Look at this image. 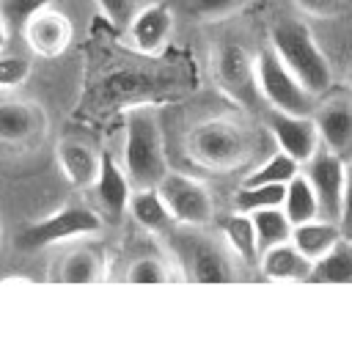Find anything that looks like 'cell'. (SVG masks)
Here are the masks:
<instances>
[{"mask_svg":"<svg viewBox=\"0 0 352 352\" xmlns=\"http://www.w3.org/2000/svg\"><path fill=\"white\" fill-rule=\"evenodd\" d=\"M182 242H184L182 258H184V267L190 272V280H198V283H231L236 278V272L231 270L226 253L220 248H214L209 239L187 234Z\"/></svg>","mask_w":352,"mask_h":352,"instance_id":"cell-10","label":"cell"},{"mask_svg":"<svg viewBox=\"0 0 352 352\" xmlns=\"http://www.w3.org/2000/svg\"><path fill=\"white\" fill-rule=\"evenodd\" d=\"M349 88H352V72H349Z\"/></svg>","mask_w":352,"mask_h":352,"instance_id":"cell-36","label":"cell"},{"mask_svg":"<svg viewBox=\"0 0 352 352\" xmlns=\"http://www.w3.org/2000/svg\"><path fill=\"white\" fill-rule=\"evenodd\" d=\"M270 47L275 50V55L292 69V74L305 85L308 94L319 96L330 88L333 74H330V63L322 52V47L316 44L314 33L308 25L297 22V19H278L270 28Z\"/></svg>","mask_w":352,"mask_h":352,"instance_id":"cell-2","label":"cell"},{"mask_svg":"<svg viewBox=\"0 0 352 352\" xmlns=\"http://www.w3.org/2000/svg\"><path fill=\"white\" fill-rule=\"evenodd\" d=\"M102 231V217L80 204L63 206L30 226H25L16 234V248L19 250H41L47 245H58L66 239H77V236H91Z\"/></svg>","mask_w":352,"mask_h":352,"instance_id":"cell-4","label":"cell"},{"mask_svg":"<svg viewBox=\"0 0 352 352\" xmlns=\"http://www.w3.org/2000/svg\"><path fill=\"white\" fill-rule=\"evenodd\" d=\"M344 234H341V226L336 223V220H305V223H297L294 228H292V242L311 258V261H316V258H322L338 239H341Z\"/></svg>","mask_w":352,"mask_h":352,"instance_id":"cell-19","label":"cell"},{"mask_svg":"<svg viewBox=\"0 0 352 352\" xmlns=\"http://www.w3.org/2000/svg\"><path fill=\"white\" fill-rule=\"evenodd\" d=\"M44 118L38 107L28 102H0V140L22 143L38 135Z\"/></svg>","mask_w":352,"mask_h":352,"instance_id":"cell-18","label":"cell"},{"mask_svg":"<svg viewBox=\"0 0 352 352\" xmlns=\"http://www.w3.org/2000/svg\"><path fill=\"white\" fill-rule=\"evenodd\" d=\"M220 228H223V236L228 242V248L248 264H253L261 250H258V239H256V226H253V217L248 212H231V214H223L220 217Z\"/></svg>","mask_w":352,"mask_h":352,"instance_id":"cell-21","label":"cell"},{"mask_svg":"<svg viewBox=\"0 0 352 352\" xmlns=\"http://www.w3.org/2000/svg\"><path fill=\"white\" fill-rule=\"evenodd\" d=\"M253 226H256V239H258V250H267L278 242L292 239V220L286 217L283 206H270V209H258L250 212Z\"/></svg>","mask_w":352,"mask_h":352,"instance_id":"cell-24","label":"cell"},{"mask_svg":"<svg viewBox=\"0 0 352 352\" xmlns=\"http://www.w3.org/2000/svg\"><path fill=\"white\" fill-rule=\"evenodd\" d=\"M190 157L209 170H231L248 160L250 140L245 126L231 118H206L187 138Z\"/></svg>","mask_w":352,"mask_h":352,"instance_id":"cell-3","label":"cell"},{"mask_svg":"<svg viewBox=\"0 0 352 352\" xmlns=\"http://www.w3.org/2000/svg\"><path fill=\"white\" fill-rule=\"evenodd\" d=\"M129 212L138 220V226L146 228L148 234H170L173 226H176V217L170 214V209L162 201L157 187H138V190H132Z\"/></svg>","mask_w":352,"mask_h":352,"instance_id":"cell-17","label":"cell"},{"mask_svg":"<svg viewBox=\"0 0 352 352\" xmlns=\"http://www.w3.org/2000/svg\"><path fill=\"white\" fill-rule=\"evenodd\" d=\"M55 154H58V165L66 176V182L72 187H77V190L94 187V182L99 176L102 154H96L88 143H80V140H60Z\"/></svg>","mask_w":352,"mask_h":352,"instance_id":"cell-14","label":"cell"},{"mask_svg":"<svg viewBox=\"0 0 352 352\" xmlns=\"http://www.w3.org/2000/svg\"><path fill=\"white\" fill-rule=\"evenodd\" d=\"M316 121V129H319V138L322 143L341 154L352 146V102L346 99H333L327 104L319 107V113L314 116Z\"/></svg>","mask_w":352,"mask_h":352,"instance_id":"cell-16","label":"cell"},{"mask_svg":"<svg viewBox=\"0 0 352 352\" xmlns=\"http://www.w3.org/2000/svg\"><path fill=\"white\" fill-rule=\"evenodd\" d=\"M308 283H352V239L341 236L322 258H316Z\"/></svg>","mask_w":352,"mask_h":352,"instance_id":"cell-20","label":"cell"},{"mask_svg":"<svg viewBox=\"0 0 352 352\" xmlns=\"http://www.w3.org/2000/svg\"><path fill=\"white\" fill-rule=\"evenodd\" d=\"M242 0H190V14L204 16V19H214V16H226L231 14Z\"/></svg>","mask_w":352,"mask_h":352,"instance_id":"cell-32","label":"cell"},{"mask_svg":"<svg viewBox=\"0 0 352 352\" xmlns=\"http://www.w3.org/2000/svg\"><path fill=\"white\" fill-rule=\"evenodd\" d=\"M6 41H8V25H6V19H3V14H0V52H3Z\"/></svg>","mask_w":352,"mask_h":352,"instance_id":"cell-34","label":"cell"},{"mask_svg":"<svg viewBox=\"0 0 352 352\" xmlns=\"http://www.w3.org/2000/svg\"><path fill=\"white\" fill-rule=\"evenodd\" d=\"M286 184H242V190L234 195V209L239 212H258L270 206H283Z\"/></svg>","mask_w":352,"mask_h":352,"instance_id":"cell-25","label":"cell"},{"mask_svg":"<svg viewBox=\"0 0 352 352\" xmlns=\"http://www.w3.org/2000/svg\"><path fill=\"white\" fill-rule=\"evenodd\" d=\"M25 44L41 55V58H55L60 55L69 44H72V22L69 16H63L60 11H55L52 6L38 11L25 28H22Z\"/></svg>","mask_w":352,"mask_h":352,"instance_id":"cell-13","label":"cell"},{"mask_svg":"<svg viewBox=\"0 0 352 352\" xmlns=\"http://www.w3.org/2000/svg\"><path fill=\"white\" fill-rule=\"evenodd\" d=\"M305 176L316 190L319 198V214L327 220L338 223L341 214V195H344V182H346V165L341 154L330 151L327 146L319 148L308 162H305Z\"/></svg>","mask_w":352,"mask_h":352,"instance_id":"cell-8","label":"cell"},{"mask_svg":"<svg viewBox=\"0 0 352 352\" xmlns=\"http://www.w3.org/2000/svg\"><path fill=\"white\" fill-rule=\"evenodd\" d=\"M170 30H173V14H170V8L165 3H148V6H143L140 11L132 14V19L126 25L129 44L138 52H143V55L160 52L168 44Z\"/></svg>","mask_w":352,"mask_h":352,"instance_id":"cell-11","label":"cell"},{"mask_svg":"<svg viewBox=\"0 0 352 352\" xmlns=\"http://www.w3.org/2000/svg\"><path fill=\"white\" fill-rule=\"evenodd\" d=\"M283 212L292 220V226L314 220L319 214V198L314 184L308 182L305 173H297L286 182V198H283Z\"/></svg>","mask_w":352,"mask_h":352,"instance_id":"cell-23","label":"cell"},{"mask_svg":"<svg viewBox=\"0 0 352 352\" xmlns=\"http://www.w3.org/2000/svg\"><path fill=\"white\" fill-rule=\"evenodd\" d=\"M341 234L352 239V165H346V182H344V195H341V214H338Z\"/></svg>","mask_w":352,"mask_h":352,"instance_id":"cell-33","label":"cell"},{"mask_svg":"<svg viewBox=\"0 0 352 352\" xmlns=\"http://www.w3.org/2000/svg\"><path fill=\"white\" fill-rule=\"evenodd\" d=\"M0 245H3V223H0Z\"/></svg>","mask_w":352,"mask_h":352,"instance_id":"cell-35","label":"cell"},{"mask_svg":"<svg viewBox=\"0 0 352 352\" xmlns=\"http://www.w3.org/2000/svg\"><path fill=\"white\" fill-rule=\"evenodd\" d=\"M212 77L214 85L242 107H253L261 96L256 77V58L239 44H220L212 52Z\"/></svg>","mask_w":352,"mask_h":352,"instance_id":"cell-5","label":"cell"},{"mask_svg":"<svg viewBox=\"0 0 352 352\" xmlns=\"http://www.w3.org/2000/svg\"><path fill=\"white\" fill-rule=\"evenodd\" d=\"M162 201L168 204L170 214L176 217V223L182 226H190V228H201L206 223H212L214 217V201L209 195V190L184 176V173H176V170H168L160 184H157Z\"/></svg>","mask_w":352,"mask_h":352,"instance_id":"cell-7","label":"cell"},{"mask_svg":"<svg viewBox=\"0 0 352 352\" xmlns=\"http://www.w3.org/2000/svg\"><path fill=\"white\" fill-rule=\"evenodd\" d=\"M124 170L132 187H157L168 173V157L162 143V129L154 107L135 104L126 113L124 138Z\"/></svg>","mask_w":352,"mask_h":352,"instance_id":"cell-1","label":"cell"},{"mask_svg":"<svg viewBox=\"0 0 352 352\" xmlns=\"http://www.w3.org/2000/svg\"><path fill=\"white\" fill-rule=\"evenodd\" d=\"M132 190L135 187H132L126 170L113 160L110 151H102L99 176L94 182V192H96V204L102 206V212H104V217L110 223H118L124 217V212L129 209Z\"/></svg>","mask_w":352,"mask_h":352,"instance_id":"cell-12","label":"cell"},{"mask_svg":"<svg viewBox=\"0 0 352 352\" xmlns=\"http://www.w3.org/2000/svg\"><path fill=\"white\" fill-rule=\"evenodd\" d=\"M126 280L129 283H168L170 275L160 258H138V261H132Z\"/></svg>","mask_w":352,"mask_h":352,"instance_id":"cell-28","label":"cell"},{"mask_svg":"<svg viewBox=\"0 0 352 352\" xmlns=\"http://www.w3.org/2000/svg\"><path fill=\"white\" fill-rule=\"evenodd\" d=\"M297 173H300V162L292 154H286V151L278 148V154H272L267 162H261L245 179V184H286Z\"/></svg>","mask_w":352,"mask_h":352,"instance_id":"cell-26","label":"cell"},{"mask_svg":"<svg viewBox=\"0 0 352 352\" xmlns=\"http://www.w3.org/2000/svg\"><path fill=\"white\" fill-rule=\"evenodd\" d=\"M135 3L138 0H96L99 11L104 14L107 22H113L116 28H126L132 14H135Z\"/></svg>","mask_w":352,"mask_h":352,"instance_id":"cell-30","label":"cell"},{"mask_svg":"<svg viewBox=\"0 0 352 352\" xmlns=\"http://www.w3.org/2000/svg\"><path fill=\"white\" fill-rule=\"evenodd\" d=\"M256 77H258V91L272 104V110L311 113L314 94L305 91V85L292 74V69L275 55L272 47L256 55Z\"/></svg>","mask_w":352,"mask_h":352,"instance_id":"cell-6","label":"cell"},{"mask_svg":"<svg viewBox=\"0 0 352 352\" xmlns=\"http://www.w3.org/2000/svg\"><path fill=\"white\" fill-rule=\"evenodd\" d=\"M258 264L270 280H292L294 283V280H308L314 261L292 239H286V242H278V245L261 250Z\"/></svg>","mask_w":352,"mask_h":352,"instance_id":"cell-15","label":"cell"},{"mask_svg":"<svg viewBox=\"0 0 352 352\" xmlns=\"http://www.w3.org/2000/svg\"><path fill=\"white\" fill-rule=\"evenodd\" d=\"M292 3H294V8H300L302 14L316 16V19H333L346 6V0H292Z\"/></svg>","mask_w":352,"mask_h":352,"instance_id":"cell-31","label":"cell"},{"mask_svg":"<svg viewBox=\"0 0 352 352\" xmlns=\"http://www.w3.org/2000/svg\"><path fill=\"white\" fill-rule=\"evenodd\" d=\"M52 3H55V0H0V14H3V19H6L8 28H14V30L22 33V28H25L38 11L50 8Z\"/></svg>","mask_w":352,"mask_h":352,"instance_id":"cell-27","label":"cell"},{"mask_svg":"<svg viewBox=\"0 0 352 352\" xmlns=\"http://www.w3.org/2000/svg\"><path fill=\"white\" fill-rule=\"evenodd\" d=\"M58 280H63V283H99V280H104V258L94 248H74L60 258Z\"/></svg>","mask_w":352,"mask_h":352,"instance_id":"cell-22","label":"cell"},{"mask_svg":"<svg viewBox=\"0 0 352 352\" xmlns=\"http://www.w3.org/2000/svg\"><path fill=\"white\" fill-rule=\"evenodd\" d=\"M30 77V60L19 55H0V88H16Z\"/></svg>","mask_w":352,"mask_h":352,"instance_id":"cell-29","label":"cell"},{"mask_svg":"<svg viewBox=\"0 0 352 352\" xmlns=\"http://www.w3.org/2000/svg\"><path fill=\"white\" fill-rule=\"evenodd\" d=\"M270 132L278 140V148L292 154L297 162H308L319 151V129L311 113H283L272 110L270 113Z\"/></svg>","mask_w":352,"mask_h":352,"instance_id":"cell-9","label":"cell"}]
</instances>
